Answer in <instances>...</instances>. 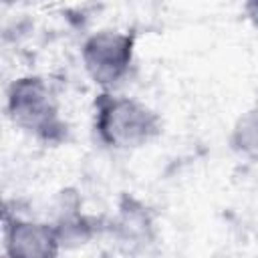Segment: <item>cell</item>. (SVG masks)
Here are the masks:
<instances>
[{
    "instance_id": "8992f818",
    "label": "cell",
    "mask_w": 258,
    "mask_h": 258,
    "mask_svg": "<svg viewBox=\"0 0 258 258\" xmlns=\"http://www.w3.org/2000/svg\"><path fill=\"white\" fill-rule=\"evenodd\" d=\"M230 145L242 157L258 161V103L236 119L230 133Z\"/></svg>"
},
{
    "instance_id": "7a4b0ae2",
    "label": "cell",
    "mask_w": 258,
    "mask_h": 258,
    "mask_svg": "<svg viewBox=\"0 0 258 258\" xmlns=\"http://www.w3.org/2000/svg\"><path fill=\"white\" fill-rule=\"evenodd\" d=\"M6 113L18 129L46 145H58L67 139L69 127L60 117L50 85L42 77L28 75L12 81L6 93Z\"/></svg>"
},
{
    "instance_id": "5b68a950",
    "label": "cell",
    "mask_w": 258,
    "mask_h": 258,
    "mask_svg": "<svg viewBox=\"0 0 258 258\" xmlns=\"http://www.w3.org/2000/svg\"><path fill=\"white\" fill-rule=\"evenodd\" d=\"M105 234H111V238H115L117 244L125 246L127 250L145 248L155 240V226L151 212L139 200L131 196H123L115 218L107 220Z\"/></svg>"
},
{
    "instance_id": "277c9868",
    "label": "cell",
    "mask_w": 258,
    "mask_h": 258,
    "mask_svg": "<svg viewBox=\"0 0 258 258\" xmlns=\"http://www.w3.org/2000/svg\"><path fill=\"white\" fill-rule=\"evenodd\" d=\"M4 250L8 256L50 258L60 252L52 222L24 218L10 208L4 210Z\"/></svg>"
},
{
    "instance_id": "6da1fadb",
    "label": "cell",
    "mask_w": 258,
    "mask_h": 258,
    "mask_svg": "<svg viewBox=\"0 0 258 258\" xmlns=\"http://www.w3.org/2000/svg\"><path fill=\"white\" fill-rule=\"evenodd\" d=\"M93 129L97 139L109 149H137L161 133V117L145 103L101 91L93 103Z\"/></svg>"
},
{
    "instance_id": "3957f363",
    "label": "cell",
    "mask_w": 258,
    "mask_h": 258,
    "mask_svg": "<svg viewBox=\"0 0 258 258\" xmlns=\"http://www.w3.org/2000/svg\"><path fill=\"white\" fill-rule=\"evenodd\" d=\"M135 54V34L121 30H99L81 48L87 75L103 91H113L129 75Z\"/></svg>"
},
{
    "instance_id": "52a82bcc",
    "label": "cell",
    "mask_w": 258,
    "mask_h": 258,
    "mask_svg": "<svg viewBox=\"0 0 258 258\" xmlns=\"http://www.w3.org/2000/svg\"><path fill=\"white\" fill-rule=\"evenodd\" d=\"M244 10L252 26L258 30V0H244Z\"/></svg>"
}]
</instances>
